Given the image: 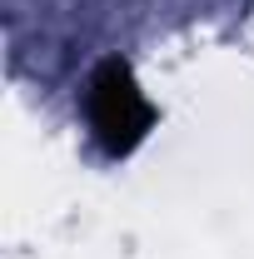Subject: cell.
I'll return each mask as SVG.
<instances>
[{
  "label": "cell",
  "mask_w": 254,
  "mask_h": 259,
  "mask_svg": "<svg viewBox=\"0 0 254 259\" xmlns=\"http://www.w3.org/2000/svg\"><path fill=\"white\" fill-rule=\"evenodd\" d=\"M90 125L110 155H130L145 130L155 125V105L135 85V70L125 60H105L90 80Z\"/></svg>",
  "instance_id": "cell-1"
}]
</instances>
